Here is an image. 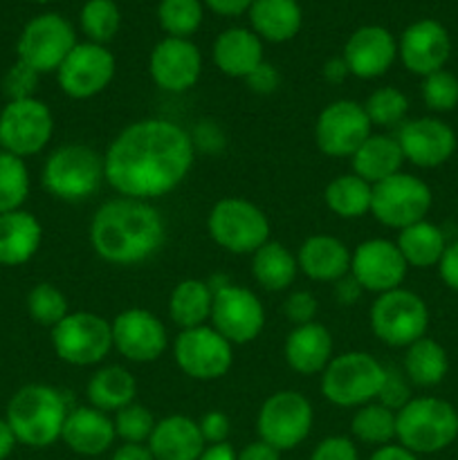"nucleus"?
I'll return each mask as SVG.
<instances>
[{
    "label": "nucleus",
    "mask_w": 458,
    "mask_h": 460,
    "mask_svg": "<svg viewBox=\"0 0 458 460\" xmlns=\"http://www.w3.org/2000/svg\"><path fill=\"white\" fill-rule=\"evenodd\" d=\"M193 153V139L182 126L169 119H142L112 139L103 155V173L119 196L148 202L184 182Z\"/></svg>",
    "instance_id": "1"
},
{
    "label": "nucleus",
    "mask_w": 458,
    "mask_h": 460,
    "mask_svg": "<svg viewBox=\"0 0 458 460\" xmlns=\"http://www.w3.org/2000/svg\"><path fill=\"white\" fill-rule=\"evenodd\" d=\"M166 227L160 211L146 200L112 198L90 223V243L99 259L112 265H137L164 245Z\"/></svg>",
    "instance_id": "2"
},
{
    "label": "nucleus",
    "mask_w": 458,
    "mask_h": 460,
    "mask_svg": "<svg viewBox=\"0 0 458 460\" xmlns=\"http://www.w3.org/2000/svg\"><path fill=\"white\" fill-rule=\"evenodd\" d=\"M67 413L66 398L54 386L27 385L9 400L4 420L12 427L16 443L40 449L61 438Z\"/></svg>",
    "instance_id": "3"
},
{
    "label": "nucleus",
    "mask_w": 458,
    "mask_h": 460,
    "mask_svg": "<svg viewBox=\"0 0 458 460\" xmlns=\"http://www.w3.org/2000/svg\"><path fill=\"white\" fill-rule=\"evenodd\" d=\"M395 438L411 454H436L458 438V411L447 400L411 398L395 411Z\"/></svg>",
    "instance_id": "4"
},
{
    "label": "nucleus",
    "mask_w": 458,
    "mask_h": 460,
    "mask_svg": "<svg viewBox=\"0 0 458 460\" xmlns=\"http://www.w3.org/2000/svg\"><path fill=\"white\" fill-rule=\"evenodd\" d=\"M40 180L45 191L58 200H85L94 196L106 180L103 157L85 144H66L49 153Z\"/></svg>",
    "instance_id": "5"
},
{
    "label": "nucleus",
    "mask_w": 458,
    "mask_h": 460,
    "mask_svg": "<svg viewBox=\"0 0 458 460\" xmlns=\"http://www.w3.org/2000/svg\"><path fill=\"white\" fill-rule=\"evenodd\" d=\"M386 367L373 355L350 350L330 359L321 376V394L337 407H364L375 402L384 385Z\"/></svg>",
    "instance_id": "6"
},
{
    "label": "nucleus",
    "mask_w": 458,
    "mask_h": 460,
    "mask_svg": "<svg viewBox=\"0 0 458 460\" xmlns=\"http://www.w3.org/2000/svg\"><path fill=\"white\" fill-rule=\"evenodd\" d=\"M207 229L216 245L232 254H254L269 241V220L254 202L223 198L207 218Z\"/></svg>",
    "instance_id": "7"
},
{
    "label": "nucleus",
    "mask_w": 458,
    "mask_h": 460,
    "mask_svg": "<svg viewBox=\"0 0 458 460\" xmlns=\"http://www.w3.org/2000/svg\"><path fill=\"white\" fill-rule=\"evenodd\" d=\"M429 328V308L416 292L398 290L377 295L371 308V331L377 340L393 349H409L422 340Z\"/></svg>",
    "instance_id": "8"
},
{
    "label": "nucleus",
    "mask_w": 458,
    "mask_h": 460,
    "mask_svg": "<svg viewBox=\"0 0 458 460\" xmlns=\"http://www.w3.org/2000/svg\"><path fill=\"white\" fill-rule=\"evenodd\" d=\"M431 189L425 180L411 173H395L373 184L371 214L384 227L404 229L427 218L431 209Z\"/></svg>",
    "instance_id": "9"
},
{
    "label": "nucleus",
    "mask_w": 458,
    "mask_h": 460,
    "mask_svg": "<svg viewBox=\"0 0 458 460\" xmlns=\"http://www.w3.org/2000/svg\"><path fill=\"white\" fill-rule=\"evenodd\" d=\"M313 404L296 391H278L260 404L256 431L263 443L278 452H290L308 438L313 429Z\"/></svg>",
    "instance_id": "10"
},
{
    "label": "nucleus",
    "mask_w": 458,
    "mask_h": 460,
    "mask_svg": "<svg viewBox=\"0 0 458 460\" xmlns=\"http://www.w3.org/2000/svg\"><path fill=\"white\" fill-rule=\"evenodd\" d=\"M52 346L72 367H94L112 349V328L94 313H70L52 328Z\"/></svg>",
    "instance_id": "11"
},
{
    "label": "nucleus",
    "mask_w": 458,
    "mask_h": 460,
    "mask_svg": "<svg viewBox=\"0 0 458 460\" xmlns=\"http://www.w3.org/2000/svg\"><path fill=\"white\" fill-rule=\"evenodd\" d=\"M76 45L75 27L58 13H40L31 18L18 39V61L27 63L39 75L57 72Z\"/></svg>",
    "instance_id": "12"
},
{
    "label": "nucleus",
    "mask_w": 458,
    "mask_h": 460,
    "mask_svg": "<svg viewBox=\"0 0 458 460\" xmlns=\"http://www.w3.org/2000/svg\"><path fill=\"white\" fill-rule=\"evenodd\" d=\"M54 133V117L40 99L9 102L0 112V146L16 157L43 151Z\"/></svg>",
    "instance_id": "13"
},
{
    "label": "nucleus",
    "mask_w": 458,
    "mask_h": 460,
    "mask_svg": "<svg viewBox=\"0 0 458 460\" xmlns=\"http://www.w3.org/2000/svg\"><path fill=\"white\" fill-rule=\"evenodd\" d=\"M373 135L362 103L350 99H337L328 103L314 124V142L319 151L330 157H353L355 151Z\"/></svg>",
    "instance_id": "14"
},
{
    "label": "nucleus",
    "mask_w": 458,
    "mask_h": 460,
    "mask_svg": "<svg viewBox=\"0 0 458 460\" xmlns=\"http://www.w3.org/2000/svg\"><path fill=\"white\" fill-rule=\"evenodd\" d=\"M175 364L193 380H218L232 368L233 349L214 326L182 331L175 340Z\"/></svg>",
    "instance_id": "15"
},
{
    "label": "nucleus",
    "mask_w": 458,
    "mask_h": 460,
    "mask_svg": "<svg viewBox=\"0 0 458 460\" xmlns=\"http://www.w3.org/2000/svg\"><path fill=\"white\" fill-rule=\"evenodd\" d=\"M214 328L229 344H250L265 326V310L251 290L232 283H223L214 290L211 308Z\"/></svg>",
    "instance_id": "16"
},
{
    "label": "nucleus",
    "mask_w": 458,
    "mask_h": 460,
    "mask_svg": "<svg viewBox=\"0 0 458 460\" xmlns=\"http://www.w3.org/2000/svg\"><path fill=\"white\" fill-rule=\"evenodd\" d=\"M117 63L106 45L76 43L57 70L58 85L72 99H90L103 93L115 76Z\"/></svg>",
    "instance_id": "17"
},
{
    "label": "nucleus",
    "mask_w": 458,
    "mask_h": 460,
    "mask_svg": "<svg viewBox=\"0 0 458 460\" xmlns=\"http://www.w3.org/2000/svg\"><path fill=\"white\" fill-rule=\"evenodd\" d=\"M407 261L400 254L398 245L386 238H371L355 247L350 256V277L359 288L375 295L398 290L407 277Z\"/></svg>",
    "instance_id": "18"
},
{
    "label": "nucleus",
    "mask_w": 458,
    "mask_h": 460,
    "mask_svg": "<svg viewBox=\"0 0 458 460\" xmlns=\"http://www.w3.org/2000/svg\"><path fill=\"white\" fill-rule=\"evenodd\" d=\"M112 349L128 362H155L169 344V335L160 319L142 308H130L117 314L110 323Z\"/></svg>",
    "instance_id": "19"
},
{
    "label": "nucleus",
    "mask_w": 458,
    "mask_h": 460,
    "mask_svg": "<svg viewBox=\"0 0 458 460\" xmlns=\"http://www.w3.org/2000/svg\"><path fill=\"white\" fill-rule=\"evenodd\" d=\"M398 57L409 72L425 79L434 72L445 70V63L452 57V36L443 22L422 18L402 31L398 40Z\"/></svg>",
    "instance_id": "20"
},
{
    "label": "nucleus",
    "mask_w": 458,
    "mask_h": 460,
    "mask_svg": "<svg viewBox=\"0 0 458 460\" xmlns=\"http://www.w3.org/2000/svg\"><path fill=\"white\" fill-rule=\"evenodd\" d=\"M148 72L157 88L166 93H187L202 75V54L189 39L166 36L153 48Z\"/></svg>",
    "instance_id": "21"
},
{
    "label": "nucleus",
    "mask_w": 458,
    "mask_h": 460,
    "mask_svg": "<svg viewBox=\"0 0 458 460\" xmlns=\"http://www.w3.org/2000/svg\"><path fill=\"white\" fill-rule=\"evenodd\" d=\"M398 144L404 160L420 169H436L456 153V133L436 117H418L400 126Z\"/></svg>",
    "instance_id": "22"
},
{
    "label": "nucleus",
    "mask_w": 458,
    "mask_h": 460,
    "mask_svg": "<svg viewBox=\"0 0 458 460\" xmlns=\"http://www.w3.org/2000/svg\"><path fill=\"white\" fill-rule=\"evenodd\" d=\"M341 57L353 76L377 79L384 76L398 58V40L386 27L362 25L348 36Z\"/></svg>",
    "instance_id": "23"
},
{
    "label": "nucleus",
    "mask_w": 458,
    "mask_h": 460,
    "mask_svg": "<svg viewBox=\"0 0 458 460\" xmlns=\"http://www.w3.org/2000/svg\"><path fill=\"white\" fill-rule=\"evenodd\" d=\"M115 425L108 413L94 407H76L67 413L61 440L79 456H101L115 443Z\"/></svg>",
    "instance_id": "24"
},
{
    "label": "nucleus",
    "mask_w": 458,
    "mask_h": 460,
    "mask_svg": "<svg viewBox=\"0 0 458 460\" xmlns=\"http://www.w3.org/2000/svg\"><path fill=\"white\" fill-rule=\"evenodd\" d=\"M350 256L353 252L335 236L317 234V236L305 238L299 247L296 263L299 270L313 281L335 283L350 272Z\"/></svg>",
    "instance_id": "25"
},
{
    "label": "nucleus",
    "mask_w": 458,
    "mask_h": 460,
    "mask_svg": "<svg viewBox=\"0 0 458 460\" xmlns=\"http://www.w3.org/2000/svg\"><path fill=\"white\" fill-rule=\"evenodd\" d=\"M146 447L155 460H198L207 443L196 420L187 416L162 418Z\"/></svg>",
    "instance_id": "26"
},
{
    "label": "nucleus",
    "mask_w": 458,
    "mask_h": 460,
    "mask_svg": "<svg viewBox=\"0 0 458 460\" xmlns=\"http://www.w3.org/2000/svg\"><path fill=\"white\" fill-rule=\"evenodd\" d=\"M283 355L292 371L301 376H317L332 359V335L326 326L313 322L295 326L287 335Z\"/></svg>",
    "instance_id": "27"
},
{
    "label": "nucleus",
    "mask_w": 458,
    "mask_h": 460,
    "mask_svg": "<svg viewBox=\"0 0 458 460\" xmlns=\"http://www.w3.org/2000/svg\"><path fill=\"white\" fill-rule=\"evenodd\" d=\"M263 61V40L247 27H229L214 40V63L223 75L245 79Z\"/></svg>",
    "instance_id": "28"
},
{
    "label": "nucleus",
    "mask_w": 458,
    "mask_h": 460,
    "mask_svg": "<svg viewBox=\"0 0 458 460\" xmlns=\"http://www.w3.org/2000/svg\"><path fill=\"white\" fill-rule=\"evenodd\" d=\"M247 16L251 31L268 43H287L304 25V12L296 0H254Z\"/></svg>",
    "instance_id": "29"
},
{
    "label": "nucleus",
    "mask_w": 458,
    "mask_h": 460,
    "mask_svg": "<svg viewBox=\"0 0 458 460\" xmlns=\"http://www.w3.org/2000/svg\"><path fill=\"white\" fill-rule=\"evenodd\" d=\"M43 229L30 211L0 214V265H22L39 252Z\"/></svg>",
    "instance_id": "30"
},
{
    "label": "nucleus",
    "mask_w": 458,
    "mask_h": 460,
    "mask_svg": "<svg viewBox=\"0 0 458 460\" xmlns=\"http://www.w3.org/2000/svg\"><path fill=\"white\" fill-rule=\"evenodd\" d=\"M402 162V148H400L398 139L391 137V135H371L350 157L353 173L366 180L368 184H377L391 175L400 173Z\"/></svg>",
    "instance_id": "31"
},
{
    "label": "nucleus",
    "mask_w": 458,
    "mask_h": 460,
    "mask_svg": "<svg viewBox=\"0 0 458 460\" xmlns=\"http://www.w3.org/2000/svg\"><path fill=\"white\" fill-rule=\"evenodd\" d=\"M214 308V290L200 279H184L173 288L169 299V317L182 331L205 326L211 319Z\"/></svg>",
    "instance_id": "32"
},
{
    "label": "nucleus",
    "mask_w": 458,
    "mask_h": 460,
    "mask_svg": "<svg viewBox=\"0 0 458 460\" xmlns=\"http://www.w3.org/2000/svg\"><path fill=\"white\" fill-rule=\"evenodd\" d=\"M251 274H254L256 283L263 290L281 292L295 283L296 274H299V263H296V256L286 245L268 241L254 252Z\"/></svg>",
    "instance_id": "33"
},
{
    "label": "nucleus",
    "mask_w": 458,
    "mask_h": 460,
    "mask_svg": "<svg viewBox=\"0 0 458 460\" xmlns=\"http://www.w3.org/2000/svg\"><path fill=\"white\" fill-rule=\"evenodd\" d=\"M398 250L404 256L407 265L411 268H434L440 263L445 250H447V241L438 225L429 223V220H420V223L411 225V227L400 229L398 236Z\"/></svg>",
    "instance_id": "34"
},
{
    "label": "nucleus",
    "mask_w": 458,
    "mask_h": 460,
    "mask_svg": "<svg viewBox=\"0 0 458 460\" xmlns=\"http://www.w3.org/2000/svg\"><path fill=\"white\" fill-rule=\"evenodd\" d=\"M135 394H137V382L121 367L99 368L88 382L90 407L99 409L103 413H117L119 409L133 404Z\"/></svg>",
    "instance_id": "35"
},
{
    "label": "nucleus",
    "mask_w": 458,
    "mask_h": 460,
    "mask_svg": "<svg viewBox=\"0 0 458 460\" xmlns=\"http://www.w3.org/2000/svg\"><path fill=\"white\" fill-rule=\"evenodd\" d=\"M449 371L447 350L436 340L422 337L413 341L404 355V376L411 385L429 389V386L440 385Z\"/></svg>",
    "instance_id": "36"
},
{
    "label": "nucleus",
    "mask_w": 458,
    "mask_h": 460,
    "mask_svg": "<svg viewBox=\"0 0 458 460\" xmlns=\"http://www.w3.org/2000/svg\"><path fill=\"white\" fill-rule=\"evenodd\" d=\"M326 205L339 218H362L371 214L373 184L359 175H339L326 187Z\"/></svg>",
    "instance_id": "37"
},
{
    "label": "nucleus",
    "mask_w": 458,
    "mask_h": 460,
    "mask_svg": "<svg viewBox=\"0 0 458 460\" xmlns=\"http://www.w3.org/2000/svg\"><path fill=\"white\" fill-rule=\"evenodd\" d=\"M350 431L359 443L384 447L395 438V411L380 402H368L355 411Z\"/></svg>",
    "instance_id": "38"
},
{
    "label": "nucleus",
    "mask_w": 458,
    "mask_h": 460,
    "mask_svg": "<svg viewBox=\"0 0 458 460\" xmlns=\"http://www.w3.org/2000/svg\"><path fill=\"white\" fill-rule=\"evenodd\" d=\"M81 31L90 43L106 45L121 27V9L115 0H88L79 13Z\"/></svg>",
    "instance_id": "39"
},
{
    "label": "nucleus",
    "mask_w": 458,
    "mask_h": 460,
    "mask_svg": "<svg viewBox=\"0 0 458 460\" xmlns=\"http://www.w3.org/2000/svg\"><path fill=\"white\" fill-rule=\"evenodd\" d=\"M205 18L202 0H160L157 4V21L173 39H189L196 34Z\"/></svg>",
    "instance_id": "40"
},
{
    "label": "nucleus",
    "mask_w": 458,
    "mask_h": 460,
    "mask_svg": "<svg viewBox=\"0 0 458 460\" xmlns=\"http://www.w3.org/2000/svg\"><path fill=\"white\" fill-rule=\"evenodd\" d=\"M30 196V171L22 157L0 151V214L18 211Z\"/></svg>",
    "instance_id": "41"
},
{
    "label": "nucleus",
    "mask_w": 458,
    "mask_h": 460,
    "mask_svg": "<svg viewBox=\"0 0 458 460\" xmlns=\"http://www.w3.org/2000/svg\"><path fill=\"white\" fill-rule=\"evenodd\" d=\"M362 106L373 126L393 128V126L404 124V119H407L409 99L402 90L393 88V85H384V88H377L375 93L368 94L366 103H362Z\"/></svg>",
    "instance_id": "42"
},
{
    "label": "nucleus",
    "mask_w": 458,
    "mask_h": 460,
    "mask_svg": "<svg viewBox=\"0 0 458 460\" xmlns=\"http://www.w3.org/2000/svg\"><path fill=\"white\" fill-rule=\"evenodd\" d=\"M27 310H30L31 319L45 328H54L70 314L66 295L52 283H39L27 295Z\"/></svg>",
    "instance_id": "43"
},
{
    "label": "nucleus",
    "mask_w": 458,
    "mask_h": 460,
    "mask_svg": "<svg viewBox=\"0 0 458 460\" xmlns=\"http://www.w3.org/2000/svg\"><path fill=\"white\" fill-rule=\"evenodd\" d=\"M112 425H115L117 438L124 440L126 445H144L148 443L157 422L155 418H153L151 409H146L144 404L133 402L115 413Z\"/></svg>",
    "instance_id": "44"
},
{
    "label": "nucleus",
    "mask_w": 458,
    "mask_h": 460,
    "mask_svg": "<svg viewBox=\"0 0 458 460\" xmlns=\"http://www.w3.org/2000/svg\"><path fill=\"white\" fill-rule=\"evenodd\" d=\"M422 102L434 112H449L458 106V76L438 70L422 79Z\"/></svg>",
    "instance_id": "45"
},
{
    "label": "nucleus",
    "mask_w": 458,
    "mask_h": 460,
    "mask_svg": "<svg viewBox=\"0 0 458 460\" xmlns=\"http://www.w3.org/2000/svg\"><path fill=\"white\" fill-rule=\"evenodd\" d=\"M39 72L31 70L27 63L16 61L7 70L3 79V93L7 94L9 102H22V99H31L39 85Z\"/></svg>",
    "instance_id": "46"
},
{
    "label": "nucleus",
    "mask_w": 458,
    "mask_h": 460,
    "mask_svg": "<svg viewBox=\"0 0 458 460\" xmlns=\"http://www.w3.org/2000/svg\"><path fill=\"white\" fill-rule=\"evenodd\" d=\"M409 400H411V394H409L407 376H402L395 368H386L384 385H382L380 395H377V402L389 407L391 411H400Z\"/></svg>",
    "instance_id": "47"
},
{
    "label": "nucleus",
    "mask_w": 458,
    "mask_h": 460,
    "mask_svg": "<svg viewBox=\"0 0 458 460\" xmlns=\"http://www.w3.org/2000/svg\"><path fill=\"white\" fill-rule=\"evenodd\" d=\"M310 460H359L357 447L346 436H328L310 454Z\"/></svg>",
    "instance_id": "48"
},
{
    "label": "nucleus",
    "mask_w": 458,
    "mask_h": 460,
    "mask_svg": "<svg viewBox=\"0 0 458 460\" xmlns=\"http://www.w3.org/2000/svg\"><path fill=\"white\" fill-rule=\"evenodd\" d=\"M319 313L317 299L310 295L308 290L292 292L286 299V317L290 319L295 326H304V323H313Z\"/></svg>",
    "instance_id": "49"
},
{
    "label": "nucleus",
    "mask_w": 458,
    "mask_h": 460,
    "mask_svg": "<svg viewBox=\"0 0 458 460\" xmlns=\"http://www.w3.org/2000/svg\"><path fill=\"white\" fill-rule=\"evenodd\" d=\"M200 427V434L205 438L207 445H220L227 443L229 431H232V422L225 416L223 411H209L202 416V420L198 422Z\"/></svg>",
    "instance_id": "50"
},
{
    "label": "nucleus",
    "mask_w": 458,
    "mask_h": 460,
    "mask_svg": "<svg viewBox=\"0 0 458 460\" xmlns=\"http://www.w3.org/2000/svg\"><path fill=\"white\" fill-rule=\"evenodd\" d=\"M245 84L256 94H272L281 85V75L269 61H263L251 75L245 76Z\"/></svg>",
    "instance_id": "51"
},
{
    "label": "nucleus",
    "mask_w": 458,
    "mask_h": 460,
    "mask_svg": "<svg viewBox=\"0 0 458 460\" xmlns=\"http://www.w3.org/2000/svg\"><path fill=\"white\" fill-rule=\"evenodd\" d=\"M438 272L440 279L445 281V286L449 290L458 292V241L456 243H449L447 250H445L443 259L438 263Z\"/></svg>",
    "instance_id": "52"
},
{
    "label": "nucleus",
    "mask_w": 458,
    "mask_h": 460,
    "mask_svg": "<svg viewBox=\"0 0 458 460\" xmlns=\"http://www.w3.org/2000/svg\"><path fill=\"white\" fill-rule=\"evenodd\" d=\"M251 3H254V0H202V4H205V7H209L211 12L218 13V16H227V18L242 16V13H247L250 12Z\"/></svg>",
    "instance_id": "53"
},
{
    "label": "nucleus",
    "mask_w": 458,
    "mask_h": 460,
    "mask_svg": "<svg viewBox=\"0 0 458 460\" xmlns=\"http://www.w3.org/2000/svg\"><path fill=\"white\" fill-rule=\"evenodd\" d=\"M238 460H281V452L274 449L272 445L263 443V440H256L238 454Z\"/></svg>",
    "instance_id": "54"
},
{
    "label": "nucleus",
    "mask_w": 458,
    "mask_h": 460,
    "mask_svg": "<svg viewBox=\"0 0 458 460\" xmlns=\"http://www.w3.org/2000/svg\"><path fill=\"white\" fill-rule=\"evenodd\" d=\"M359 295H362V288H359V283L355 281L353 277H348V274H346L344 279H339V281H335V296L344 305L353 304Z\"/></svg>",
    "instance_id": "55"
},
{
    "label": "nucleus",
    "mask_w": 458,
    "mask_h": 460,
    "mask_svg": "<svg viewBox=\"0 0 458 460\" xmlns=\"http://www.w3.org/2000/svg\"><path fill=\"white\" fill-rule=\"evenodd\" d=\"M348 75L350 72H348V66H346L344 57L328 58L326 66H323V76H326L328 84H341Z\"/></svg>",
    "instance_id": "56"
},
{
    "label": "nucleus",
    "mask_w": 458,
    "mask_h": 460,
    "mask_svg": "<svg viewBox=\"0 0 458 460\" xmlns=\"http://www.w3.org/2000/svg\"><path fill=\"white\" fill-rule=\"evenodd\" d=\"M110 460H155L146 445H121Z\"/></svg>",
    "instance_id": "57"
},
{
    "label": "nucleus",
    "mask_w": 458,
    "mask_h": 460,
    "mask_svg": "<svg viewBox=\"0 0 458 460\" xmlns=\"http://www.w3.org/2000/svg\"><path fill=\"white\" fill-rule=\"evenodd\" d=\"M368 460H418V456L404 449L402 445H384V447H377V452H373Z\"/></svg>",
    "instance_id": "58"
},
{
    "label": "nucleus",
    "mask_w": 458,
    "mask_h": 460,
    "mask_svg": "<svg viewBox=\"0 0 458 460\" xmlns=\"http://www.w3.org/2000/svg\"><path fill=\"white\" fill-rule=\"evenodd\" d=\"M198 460H238V454L233 452V447L229 443L207 445L205 452L200 454Z\"/></svg>",
    "instance_id": "59"
},
{
    "label": "nucleus",
    "mask_w": 458,
    "mask_h": 460,
    "mask_svg": "<svg viewBox=\"0 0 458 460\" xmlns=\"http://www.w3.org/2000/svg\"><path fill=\"white\" fill-rule=\"evenodd\" d=\"M16 447V436H13L12 427L7 420H0V460H4Z\"/></svg>",
    "instance_id": "60"
},
{
    "label": "nucleus",
    "mask_w": 458,
    "mask_h": 460,
    "mask_svg": "<svg viewBox=\"0 0 458 460\" xmlns=\"http://www.w3.org/2000/svg\"><path fill=\"white\" fill-rule=\"evenodd\" d=\"M31 3H54V0H31Z\"/></svg>",
    "instance_id": "61"
}]
</instances>
